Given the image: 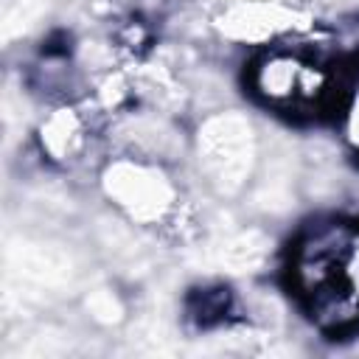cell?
I'll return each mask as SVG.
<instances>
[{
    "mask_svg": "<svg viewBox=\"0 0 359 359\" xmlns=\"http://www.w3.org/2000/svg\"><path fill=\"white\" fill-rule=\"evenodd\" d=\"M345 135H348L351 146L359 151V87L353 90V95L345 104Z\"/></svg>",
    "mask_w": 359,
    "mask_h": 359,
    "instance_id": "4",
    "label": "cell"
},
{
    "mask_svg": "<svg viewBox=\"0 0 359 359\" xmlns=\"http://www.w3.org/2000/svg\"><path fill=\"white\" fill-rule=\"evenodd\" d=\"M250 90L278 112L317 115L337 101V76L300 48H272L250 65Z\"/></svg>",
    "mask_w": 359,
    "mask_h": 359,
    "instance_id": "2",
    "label": "cell"
},
{
    "mask_svg": "<svg viewBox=\"0 0 359 359\" xmlns=\"http://www.w3.org/2000/svg\"><path fill=\"white\" fill-rule=\"evenodd\" d=\"M292 286L325 331L359 325V224L328 222L306 233L292 252Z\"/></svg>",
    "mask_w": 359,
    "mask_h": 359,
    "instance_id": "1",
    "label": "cell"
},
{
    "mask_svg": "<svg viewBox=\"0 0 359 359\" xmlns=\"http://www.w3.org/2000/svg\"><path fill=\"white\" fill-rule=\"evenodd\" d=\"M227 311V292H202V300H199V309H196V317L202 323H210L216 317H222Z\"/></svg>",
    "mask_w": 359,
    "mask_h": 359,
    "instance_id": "3",
    "label": "cell"
}]
</instances>
